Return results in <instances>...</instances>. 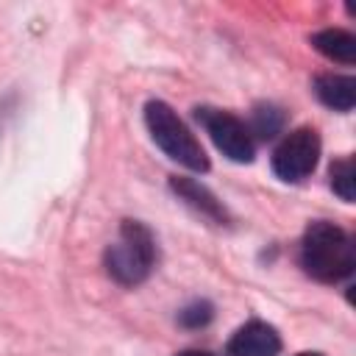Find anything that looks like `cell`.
Instances as JSON below:
<instances>
[{"mask_svg": "<svg viewBox=\"0 0 356 356\" xmlns=\"http://www.w3.org/2000/svg\"><path fill=\"white\" fill-rule=\"evenodd\" d=\"M300 267L320 284H339L350 278L356 267L350 234L328 220H314L300 239Z\"/></svg>", "mask_w": 356, "mask_h": 356, "instance_id": "1", "label": "cell"}, {"mask_svg": "<svg viewBox=\"0 0 356 356\" xmlns=\"http://www.w3.org/2000/svg\"><path fill=\"white\" fill-rule=\"evenodd\" d=\"M156 259H159L156 239H153L150 228L136 220H122L120 239L114 245H108L103 253L106 273L122 286L142 284L150 275Z\"/></svg>", "mask_w": 356, "mask_h": 356, "instance_id": "2", "label": "cell"}, {"mask_svg": "<svg viewBox=\"0 0 356 356\" xmlns=\"http://www.w3.org/2000/svg\"><path fill=\"white\" fill-rule=\"evenodd\" d=\"M145 125L153 136V142L181 167L192 172L209 170V156L195 139V134L184 125V120L164 103V100H147L145 103Z\"/></svg>", "mask_w": 356, "mask_h": 356, "instance_id": "3", "label": "cell"}, {"mask_svg": "<svg viewBox=\"0 0 356 356\" xmlns=\"http://www.w3.org/2000/svg\"><path fill=\"white\" fill-rule=\"evenodd\" d=\"M195 120L206 128V134L211 136V142L217 145V150L236 161V164H250L253 156H256V142H253V134L250 128L234 117L231 111H222V108H211V106H197L195 108Z\"/></svg>", "mask_w": 356, "mask_h": 356, "instance_id": "4", "label": "cell"}, {"mask_svg": "<svg viewBox=\"0 0 356 356\" xmlns=\"http://www.w3.org/2000/svg\"><path fill=\"white\" fill-rule=\"evenodd\" d=\"M317 159H320V136L314 128L303 125L289 131L273 150V172L281 181L298 184L314 172Z\"/></svg>", "mask_w": 356, "mask_h": 356, "instance_id": "5", "label": "cell"}, {"mask_svg": "<svg viewBox=\"0 0 356 356\" xmlns=\"http://www.w3.org/2000/svg\"><path fill=\"white\" fill-rule=\"evenodd\" d=\"M225 350H228V356H278L281 337L270 323L250 320L234 331Z\"/></svg>", "mask_w": 356, "mask_h": 356, "instance_id": "6", "label": "cell"}, {"mask_svg": "<svg viewBox=\"0 0 356 356\" xmlns=\"http://www.w3.org/2000/svg\"><path fill=\"white\" fill-rule=\"evenodd\" d=\"M170 189L189 206V209H195L200 217H206V220H211V222H225L228 220V211H225V206L200 184V181H195V178H178V175H172L170 178Z\"/></svg>", "mask_w": 356, "mask_h": 356, "instance_id": "7", "label": "cell"}, {"mask_svg": "<svg viewBox=\"0 0 356 356\" xmlns=\"http://www.w3.org/2000/svg\"><path fill=\"white\" fill-rule=\"evenodd\" d=\"M314 95L323 106L334 111H350L356 103V81L350 75H337L325 72L314 78Z\"/></svg>", "mask_w": 356, "mask_h": 356, "instance_id": "8", "label": "cell"}, {"mask_svg": "<svg viewBox=\"0 0 356 356\" xmlns=\"http://www.w3.org/2000/svg\"><path fill=\"white\" fill-rule=\"evenodd\" d=\"M312 44L317 53H323L325 58L339 61V64H353V58H356V36L342 28H325V31L314 33Z\"/></svg>", "mask_w": 356, "mask_h": 356, "instance_id": "9", "label": "cell"}, {"mask_svg": "<svg viewBox=\"0 0 356 356\" xmlns=\"http://www.w3.org/2000/svg\"><path fill=\"white\" fill-rule=\"evenodd\" d=\"M331 189L345 200V203H353L356 197V167H353V159H337L331 161Z\"/></svg>", "mask_w": 356, "mask_h": 356, "instance_id": "10", "label": "cell"}, {"mask_svg": "<svg viewBox=\"0 0 356 356\" xmlns=\"http://www.w3.org/2000/svg\"><path fill=\"white\" fill-rule=\"evenodd\" d=\"M281 128H284V111L278 106L259 103L253 108V128H250V134H259L261 139H273V136L281 134Z\"/></svg>", "mask_w": 356, "mask_h": 356, "instance_id": "11", "label": "cell"}, {"mask_svg": "<svg viewBox=\"0 0 356 356\" xmlns=\"http://www.w3.org/2000/svg\"><path fill=\"white\" fill-rule=\"evenodd\" d=\"M211 317H214V306L209 300H192L178 312V323L184 328H203L211 323Z\"/></svg>", "mask_w": 356, "mask_h": 356, "instance_id": "12", "label": "cell"}, {"mask_svg": "<svg viewBox=\"0 0 356 356\" xmlns=\"http://www.w3.org/2000/svg\"><path fill=\"white\" fill-rule=\"evenodd\" d=\"M175 356H214V353H209V350H197V348H189V350H181V353H175Z\"/></svg>", "mask_w": 356, "mask_h": 356, "instance_id": "13", "label": "cell"}, {"mask_svg": "<svg viewBox=\"0 0 356 356\" xmlns=\"http://www.w3.org/2000/svg\"><path fill=\"white\" fill-rule=\"evenodd\" d=\"M298 356H323V353H314V350H306V353H298Z\"/></svg>", "mask_w": 356, "mask_h": 356, "instance_id": "14", "label": "cell"}]
</instances>
